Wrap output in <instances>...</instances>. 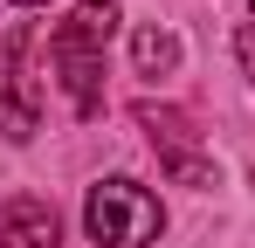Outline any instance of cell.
<instances>
[{"mask_svg": "<svg viewBox=\"0 0 255 248\" xmlns=\"http://www.w3.org/2000/svg\"><path fill=\"white\" fill-rule=\"evenodd\" d=\"M118 35V0H83L55 35H48V62L69 90V111L76 118H97L104 104V48Z\"/></svg>", "mask_w": 255, "mask_h": 248, "instance_id": "cell-1", "label": "cell"}, {"mask_svg": "<svg viewBox=\"0 0 255 248\" xmlns=\"http://www.w3.org/2000/svg\"><path fill=\"white\" fill-rule=\"evenodd\" d=\"M83 228L97 248H152L159 235H166V207L152 200L138 179H97L83 200Z\"/></svg>", "mask_w": 255, "mask_h": 248, "instance_id": "cell-2", "label": "cell"}, {"mask_svg": "<svg viewBox=\"0 0 255 248\" xmlns=\"http://www.w3.org/2000/svg\"><path fill=\"white\" fill-rule=\"evenodd\" d=\"M28 55H35V28L0 35V131L14 145H28L42 131V83L28 76Z\"/></svg>", "mask_w": 255, "mask_h": 248, "instance_id": "cell-3", "label": "cell"}, {"mask_svg": "<svg viewBox=\"0 0 255 248\" xmlns=\"http://www.w3.org/2000/svg\"><path fill=\"white\" fill-rule=\"evenodd\" d=\"M138 124L152 131V145H159V159H166V172L179 179V186H214V159L193 145V124L179 118V111H166V104H138Z\"/></svg>", "mask_w": 255, "mask_h": 248, "instance_id": "cell-4", "label": "cell"}, {"mask_svg": "<svg viewBox=\"0 0 255 248\" xmlns=\"http://www.w3.org/2000/svg\"><path fill=\"white\" fill-rule=\"evenodd\" d=\"M0 248H62V221L42 193H14L0 207Z\"/></svg>", "mask_w": 255, "mask_h": 248, "instance_id": "cell-5", "label": "cell"}, {"mask_svg": "<svg viewBox=\"0 0 255 248\" xmlns=\"http://www.w3.org/2000/svg\"><path fill=\"white\" fill-rule=\"evenodd\" d=\"M131 62H138V76H172V69H179V35L138 28V35H131Z\"/></svg>", "mask_w": 255, "mask_h": 248, "instance_id": "cell-6", "label": "cell"}, {"mask_svg": "<svg viewBox=\"0 0 255 248\" xmlns=\"http://www.w3.org/2000/svg\"><path fill=\"white\" fill-rule=\"evenodd\" d=\"M242 62H249V76H255V28H242Z\"/></svg>", "mask_w": 255, "mask_h": 248, "instance_id": "cell-7", "label": "cell"}, {"mask_svg": "<svg viewBox=\"0 0 255 248\" xmlns=\"http://www.w3.org/2000/svg\"><path fill=\"white\" fill-rule=\"evenodd\" d=\"M14 7H48V0H14Z\"/></svg>", "mask_w": 255, "mask_h": 248, "instance_id": "cell-8", "label": "cell"}, {"mask_svg": "<svg viewBox=\"0 0 255 248\" xmlns=\"http://www.w3.org/2000/svg\"><path fill=\"white\" fill-rule=\"evenodd\" d=\"M249 7H255V0H249Z\"/></svg>", "mask_w": 255, "mask_h": 248, "instance_id": "cell-9", "label": "cell"}]
</instances>
